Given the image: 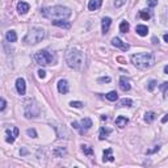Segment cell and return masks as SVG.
Wrapping results in <instances>:
<instances>
[{"label":"cell","instance_id":"obj_6","mask_svg":"<svg viewBox=\"0 0 168 168\" xmlns=\"http://www.w3.org/2000/svg\"><path fill=\"white\" fill-rule=\"evenodd\" d=\"M40 114V108L34 101L29 100L25 103V117L26 118H32V117H37Z\"/></svg>","mask_w":168,"mask_h":168},{"label":"cell","instance_id":"obj_4","mask_svg":"<svg viewBox=\"0 0 168 168\" xmlns=\"http://www.w3.org/2000/svg\"><path fill=\"white\" fill-rule=\"evenodd\" d=\"M45 38V30L42 28H32L24 37V42L28 45H36Z\"/></svg>","mask_w":168,"mask_h":168},{"label":"cell","instance_id":"obj_9","mask_svg":"<svg viewBox=\"0 0 168 168\" xmlns=\"http://www.w3.org/2000/svg\"><path fill=\"white\" fill-rule=\"evenodd\" d=\"M16 89H17L19 95H25V92H26V84H25V80L22 79V78H19L17 80H16Z\"/></svg>","mask_w":168,"mask_h":168},{"label":"cell","instance_id":"obj_32","mask_svg":"<svg viewBox=\"0 0 168 168\" xmlns=\"http://www.w3.org/2000/svg\"><path fill=\"white\" fill-rule=\"evenodd\" d=\"M125 3H126V0H114V7L120 8V7H122Z\"/></svg>","mask_w":168,"mask_h":168},{"label":"cell","instance_id":"obj_41","mask_svg":"<svg viewBox=\"0 0 168 168\" xmlns=\"http://www.w3.org/2000/svg\"><path fill=\"white\" fill-rule=\"evenodd\" d=\"M164 72H166V74H168V64L166 67H164Z\"/></svg>","mask_w":168,"mask_h":168},{"label":"cell","instance_id":"obj_31","mask_svg":"<svg viewBox=\"0 0 168 168\" xmlns=\"http://www.w3.org/2000/svg\"><path fill=\"white\" fill-rule=\"evenodd\" d=\"M70 105H71L72 108H82L84 104L82 101H71V103H70Z\"/></svg>","mask_w":168,"mask_h":168},{"label":"cell","instance_id":"obj_24","mask_svg":"<svg viewBox=\"0 0 168 168\" xmlns=\"http://www.w3.org/2000/svg\"><path fill=\"white\" fill-rule=\"evenodd\" d=\"M129 29H130V25H129V22L122 21L121 24H120V32H121V33H127Z\"/></svg>","mask_w":168,"mask_h":168},{"label":"cell","instance_id":"obj_21","mask_svg":"<svg viewBox=\"0 0 168 168\" xmlns=\"http://www.w3.org/2000/svg\"><path fill=\"white\" fill-rule=\"evenodd\" d=\"M137 33H138L139 36H142V37H145V36H147L148 33V28L146 26V25H138V26L135 28Z\"/></svg>","mask_w":168,"mask_h":168},{"label":"cell","instance_id":"obj_38","mask_svg":"<svg viewBox=\"0 0 168 168\" xmlns=\"http://www.w3.org/2000/svg\"><path fill=\"white\" fill-rule=\"evenodd\" d=\"M5 106H7V103H5L4 99H1V106H0V110H4Z\"/></svg>","mask_w":168,"mask_h":168},{"label":"cell","instance_id":"obj_40","mask_svg":"<svg viewBox=\"0 0 168 168\" xmlns=\"http://www.w3.org/2000/svg\"><path fill=\"white\" fill-rule=\"evenodd\" d=\"M164 41L168 43V34H164Z\"/></svg>","mask_w":168,"mask_h":168},{"label":"cell","instance_id":"obj_8","mask_svg":"<svg viewBox=\"0 0 168 168\" xmlns=\"http://www.w3.org/2000/svg\"><path fill=\"white\" fill-rule=\"evenodd\" d=\"M17 135H19V129L16 127V126L5 130V141H7L8 143H13Z\"/></svg>","mask_w":168,"mask_h":168},{"label":"cell","instance_id":"obj_33","mask_svg":"<svg viewBox=\"0 0 168 168\" xmlns=\"http://www.w3.org/2000/svg\"><path fill=\"white\" fill-rule=\"evenodd\" d=\"M155 87H156V82H155V80H151V82L148 83V91L152 92L154 89H155Z\"/></svg>","mask_w":168,"mask_h":168},{"label":"cell","instance_id":"obj_3","mask_svg":"<svg viewBox=\"0 0 168 168\" xmlns=\"http://www.w3.org/2000/svg\"><path fill=\"white\" fill-rule=\"evenodd\" d=\"M66 61L68 66L74 70H82L84 67V62H85V57L82 51L75 49H70L66 53Z\"/></svg>","mask_w":168,"mask_h":168},{"label":"cell","instance_id":"obj_14","mask_svg":"<svg viewBox=\"0 0 168 168\" xmlns=\"http://www.w3.org/2000/svg\"><path fill=\"white\" fill-rule=\"evenodd\" d=\"M53 25L55 26H59V28H63V29H70L71 28V24L66 20H53Z\"/></svg>","mask_w":168,"mask_h":168},{"label":"cell","instance_id":"obj_1","mask_svg":"<svg viewBox=\"0 0 168 168\" xmlns=\"http://www.w3.org/2000/svg\"><path fill=\"white\" fill-rule=\"evenodd\" d=\"M42 16L50 20H67L71 16V9L62 5H55L42 9Z\"/></svg>","mask_w":168,"mask_h":168},{"label":"cell","instance_id":"obj_10","mask_svg":"<svg viewBox=\"0 0 168 168\" xmlns=\"http://www.w3.org/2000/svg\"><path fill=\"white\" fill-rule=\"evenodd\" d=\"M112 45H113V46H116V47H120V49L124 50V51H127V50L130 49V46H129L127 43L122 42L121 40H120V38H117V37L112 40Z\"/></svg>","mask_w":168,"mask_h":168},{"label":"cell","instance_id":"obj_16","mask_svg":"<svg viewBox=\"0 0 168 168\" xmlns=\"http://www.w3.org/2000/svg\"><path fill=\"white\" fill-rule=\"evenodd\" d=\"M17 11L20 15H25V13L29 11V4L28 3H24V1H20L17 4Z\"/></svg>","mask_w":168,"mask_h":168},{"label":"cell","instance_id":"obj_29","mask_svg":"<svg viewBox=\"0 0 168 168\" xmlns=\"http://www.w3.org/2000/svg\"><path fill=\"white\" fill-rule=\"evenodd\" d=\"M159 88L162 89V92L164 93V96L167 95V92H168V82H166V83H163V84H160L159 85Z\"/></svg>","mask_w":168,"mask_h":168},{"label":"cell","instance_id":"obj_39","mask_svg":"<svg viewBox=\"0 0 168 168\" xmlns=\"http://www.w3.org/2000/svg\"><path fill=\"white\" fill-rule=\"evenodd\" d=\"M168 121V114H166V116L162 118V124H166V122Z\"/></svg>","mask_w":168,"mask_h":168},{"label":"cell","instance_id":"obj_26","mask_svg":"<svg viewBox=\"0 0 168 168\" xmlns=\"http://www.w3.org/2000/svg\"><path fill=\"white\" fill-rule=\"evenodd\" d=\"M131 105H133V100L131 99H122L118 104V106H131Z\"/></svg>","mask_w":168,"mask_h":168},{"label":"cell","instance_id":"obj_19","mask_svg":"<svg viewBox=\"0 0 168 168\" xmlns=\"http://www.w3.org/2000/svg\"><path fill=\"white\" fill-rule=\"evenodd\" d=\"M112 133V130L110 129H108V127H104V126H103L101 129H100V134H99V138L101 139V141H104L105 138H108V135L109 134Z\"/></svg>","mask_w":168,"mask_h":168},{"label":"cell","instance_id":"obj_20","mask_svg":"<svg viewBox=\"0 0 168 168\" xmlns=\"http://www.w3.org/2000/svg\"><path fill=\"white\" fill-rule=\"evenodd\" d=\"M5 38H7L8 42H16L17 41V34H16L15 30H8L7 34H5Z\"/></svg>","mask_w":168,"mask_h":168},{"label":"cell","instance_id":"obj_35","mask_svg":"<svg viewBox=\"0 0 168 168\" xmlns=\"http://www.w3.org/2000/svg\"><path fill=\"white\" fill-rule=\"evenodd\" d=\"M99 82H100V83H109V82H110V78H109V76L100 78V79H99Z\"/></svg>","mask_w":168,"mask_h":168},{"label":"cell","instance_id":"obj_37","mask_svg":"<svg viewBox=\"0 0 168 168\" xmlns=\"http://www.w3.org/2000/svg\"><path fill=\"white\" fill-rule=\"evenodd\" d=\"M38 76H40L41 79H43V78L46 76V72H45L43 70H40V71H38Z\"/></svg>","mask_w":168,"mask_h":168},{"label":"cell","instance_id":"obj_15","mask_svg":"<svg viewBox=\"0 0 168 168\" xmlns=\"http://www.w3.org/2000/svg\"><path fill=\"white\" fill-rule=\"evenodd\" d=\"M101 4H103V0H89L88 9L89 11H96L101 7Z\"/></svg>","mask_w":168,"mask_h":168},{"label":"cell","instance_id":"obj_12","mask_svg":"<svg viewBox=\"0 0 168 168\" xmlns=\"http://www.w3.org/2000/svg\"><path fill=\"white\" fill-rule=\"evenodd\" d=\"M120 88H121L124 92L130 91V88H131L130 82H129V80L126 79L125 76H121V79H120Z\"/></svg>","mask_w":168,"mask_h":168},{"label":"cell","instance_id":"obj_13","mask_svg":"<svg viewBox=\"0 0 168 168\" xmlns=\"http://www.w3.org/2000/svg\"><path fill=\"white\" fill-rule=\"evenodd\" d=\"M110 24H112V20L110 17H104L101 21V29H103V34H106L110 28Z\"/></svg>","mask_w":168,"mask_h":168},{"label":"cell","instance_id":"obj_18","mask_svg":"<svg viewBox=\"0 0 168 168\" xmlns=\"http://www.w3.org/2000/svg\"><path fill=\"white\" fill-rule=\"evenodd\" d=\"M104 162H114V156H113V151L112 148H106L104 150V158H103Z\"/></svg>","mask_w":168,"mask_h":168},{"label":"cell","instance_id":"obj_25","mask_svg":"<svg viewBox=\"0 0 168 168\" xmlns=\"http://www.w3.org/2000/svg\"><path fill=\"white\" fill-rule=\"evenodd\" d=\"M82 151L85 154V155H89V156L93 155V150H92L88 145H82Z\"/></svg>","mask_w":168,"mask_h":168},{"label":"cell","instance_id":"obj_30","mask_svg":"<svg viewBox=\"0 0 168 168\" xmlns=\"http://www.w3.org/2000/svg\"><path fill=\"white\" fill-rule=\"evenodd\" d=\"M26 134L29 137H32V138H37V131L34 130V129H28L26 130Z\"/></svg>","mask_w":168,"mask_h":168},{"label":"cell","instance_id":"obj_28","mask_svg":"<svg viewBox=\"0 0 168 168\" xmlns=\"http://www.w3.org/2000/svg\"><path fill=\"white\" fill-rule=\"evenodd\" d=\"M139 16H141V17L145 21L150 20V13H148V12H146V11H139Z\"/></svg>","mask_w":168,"mask_h":168},{"label":"cell","instance_id":"obj_5","mask_svg":"<svg viewBox=\"0 0 168 168\" xmlns=\"http://www.w3.org/2000/svg\"><path fill=\"white\" fill-rule=\"evenodd\" d=\"M34 61L41 66H49L53 63L54 57H53L51 53H49L47 50H40L38 53L34 54Z\"/></svg>","mask_w":168,"mask_h":168},{"label":"cell","instance_id":"obj_17","mask_svg":"<svg viewBox=\"0 0 168 168\" xmlns=\"http://www.w3.org/2000/svg\"><path fill=\"white\" fill-rule=\"evenodd\" d=\"M127 122H129V120L126 118V117H124V116H118L116 118V126H118L120 129L125 127V126L127 125Z\"/></svg>","mask_w":168,"mask_h":168},{"label":"cell","instance_id":"obj_22","mask_svg":"<svg viewBox=\"0 0 168 168\" xmlns=\"http://www.w3.org/2000/svg\"><path fill=\"white\" fill-rule=\"evenodd\" d=\"M105 97L109 100V101H117V100H118V95H117L116 91L109 92L108 95H105Z\"/></svg>","mask_w":168,"mask_h":168},{"label":"cell","instance_id":"obj_2","mask_svg":"<svg viewBox=\"0 0 168 168\" xmlns=\"http://www.w3.org/2000/svg\"><path fill=\"white\" fill-rule=\"evenodd\" d=\"M131 63L138 68H148L152 67L155 63V55L154 53H139V54L131 55Z\"/></svg>","mask_w":168,"mask_h":168},{"label":"cell","instance_id":"obj_34","mask_svg":"<svg viewBox=\"0 0 168 168\" xmlns=\"http://www.w3.org/2000/svg\"><path fill=\"white\" fill-rule=\"evenodd\" d=\"M160 150V146H154V148H151V150H147V154H154L156 152V151Z\"/></svg>","mask_w":168,"mask_h":168},{"label":"cell","instance_id":"obj_27","mask_svg":"<svg viewBox=\"0 0 168 168\" xmlns=\"http://www.w3.org/2000/svg\"><path fill=\"white\" fill-rule=\"evenodd\" d=\"M53 154H54L55 156H63L64 154H66V148H63V147H58V148H55V150L53 151Z\"/></svg>","mask_w":168,"mask_h":168},{"label":"cell","instance_id":"obj_23","mask_svg":"<svg viewBox=\"0 0 168 168\" xmlns=\"http://www.w3.org/2000/svg\"><path fill=\"white\" fill-rule=\"evenodd\" d=\"M154 120H155V113H154V112H147V113L145 114V121H146L147 124H151Z\"/></svg>","mask_w":168,"mask_h":168},{"label":"cell","instance_id":"obj_7","mask_svg":"<svg viewBox=\"0 0 168 168\" xmlns=\"http://www.w3.org/2000/svg\"><path fill=\"white\" fill-rule=\"evenodd\" d=\"M72 126H74L75 129H78L80 134H84V133H87V131L91 129L92 120L88 118V117H85V118H83L80 122H72Z\"/></svg>","mask_w":168,"mask_h":168},{"label":"cell","instance_id":"obj_11","mask_svg":"<svg viewBox=\"0 0 168 168\" xmlns=\"http://www.w3.org/2000/svg\"><path fill=\"white\" fill-rule=\"evenodd\" d=\"M58 92L63 93V95L68 92V83H67V80L61 79L59 82H58Z\"/></svg>","mask_w":168,"mask_h":168},{"label":"cell","instance_id":"obj_36","mask_svg":"<svg viewBox=\"0 0 168 168\" xmlns=\"http://www.w3.org/2000/svg\"><path fill=\"white\" fill-rule=\"evenodd\" d=\"M147 4L150 5V7H155V5L158 4V0H147Z\"/></svg>","mask_w":168,"mask_h":168}]
</instances>
